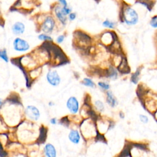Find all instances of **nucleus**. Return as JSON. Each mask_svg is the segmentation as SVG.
I'll list each match as a JSON object with an SVG mask.
<instances>
[{
  "mask_svg": "<svg viewBox=\"0 0 157 157\" xmlns=\"http://www.w3.org/2000/svg\"><path fill=\"white\" fill-rule=\"evenodd\" d=\"M107 102L111 107H115L117 104V100L115 98L111 91L107 93Z\"/></svg>",
  "mask_w": 157,
  "mask_h": 157,
  "instance_id": "nucleus-12",
  "label": "nucleus"
},
{
  "mask_svg": "<svg viewBox=\"0 0 157 157\" xmlns=\"http://www.w3.org/2000/svg\"><path fill=\"white\" fill-rule=\"evenodd\" d=\"M54 14L57 20H59L60 24L65 26L66 25L68 22V16L63 13L62 10V6L60 4H57L54 8Z\"/></svg>",
  "mask_w": 157,
  "mask_h": 157,
  "instance_id": "nucleus-7",
  "label": "nucleus"
},
{
  "mask_svg": "<svg viewBox=\"0 0 157 157\" xmlns=\"http://www.w3.org/2000/svg\"><path fill=\"white\" fill-rule=\"evenodd\" d=\"M0 59L3 60L5 63L9 62V57L8 55L7 50L6 49L0 50Z\"/></svg>",
  "mask_w": 157,
  "mask_h": 157,
  "instance_id": "nucleus-14",
  "label": "nucleus"
},
{
  "mask_svg": "<svg viewBox=\"0 0 157 157\" xmlns=\"http://www.w3.org/2000/svg\"><path fill=\"white\" fill-rule=\"evenodd\" d=\"M137 3L144 6L149 11L153 9L155 4V3L153 0H137Z\"/></svg>",
  "mask_w": 157,
  "mask_h": 157,
  "instance_id": "nucleus-11",
  "label": "nucleus"
},
{
  "mask_svg": "<svg viewBox=\"0 0 157 157\" xmlns=\"http://www.w3.org/2000/svg\"><path fill=\"white\" fill-rule=\"evenodd\" d=\"M44 155L47 157H56L57 150L53 144L47 143L45 145L44 147Z\"/></svg>",
  "mask_w": 157,
  "mask_h": 157,
  "instance_id": "nucleus-9",
  "label": "nucleus"
},
{
  "mask_svg": "<svg viewBox=\"0 0 157 157\" xmlns=\"http://www.w3.org/2000/svg\"><path fill=\"white\" fill-rule=\"evenodd\" d=\"M59 3V4L61 5V6H68V3L66 0H58Z\"/></svg>",
  "mask_w": 157,
  "mask_h": 157,
  "instance_id": "nucleus-26",
  "label": "nucleus"
},
{
  "mask_svg": "<svg viewBox=\"0 0 157 157\" xmlns=\"http://www.w3.org/2000/svg\"><path fill=\"white\" fill-rule=\"evenodd\" d=\"M68 139L69 141L74 144H78L80 141V135L77 130H71L69 133Z\"/></svg>",
  "mask_w": 157,
  "mask_h": 157,
  "instance_id": "nucleus-10",
  "label": "nucleus"
},
{
  "mask_svg": "<svg viewBox=\"0 0 157 157\" xmlns=\"http://www.w3.org/2000/svg\"><path fill=\"white\" fill-rule=\"evenodd\" d=\"M66 107L71 114H77L79 111L80 108V104L77 98L75 96L69 97L66 101Z\"/></svg>",
  "mask_w": 157,
  "mask_h": 157,
  "instance_id": "nucleus-6",
  "label": "nucleus"
},
{
  "mask_svg": "<svg viewBox=\"0 0 157 157\" xmlns=\"http://www.w3.org/2000/svg\"><path fill=\"white\" fill-rule=\"evenodd\" d=\"M128 68V65H127V62H126V60L124 59L123 61H122V63L121 65L119 66V68L120 69V71L122 73H126V72H128V69H126V68Z\"/></svg>",
  "mask_w": 157,
  "mask_h": 157,
  "instance_id": "nucleus-17",
  "label": "nucleus"
},
{
  "mask_svg": "<svg viewBox=\"0 0 157 157\" xmlns=\"http://www.w3.org/2000/svg\"><path fill=\"white\" fill-rule=\"evenodd\" d=\"M139 117H140V120L142 122H143L144 124H147V122L149 121V119L147 117V116H145L144 115H141L139 116Z\"/></svg>",
  "mask_w": 157,
  "mask_h": 157,
  "instance_id": "nucleus-25",
  "label": "nucleus"
},
{
  "mask_svg": "<svg viewBox=\"0 0 157 157\" xmlns=\"http://www.w3.org/2000/svg\"><path fill=\"white\" fill-rule=\"evenodd\" d=\"M150 25L154 28H157V15L154 16L151 19Z\"/></svg>",
  "mask_w": 157,
  "mask_h": 157,
  "instance_id": "nucleus-22",
  "label": "nucleus"
},
{
  "mask_svg": "<svg viewBox=\"0 0 157 157\" xmlns=\"http://www.w3.org/2000/svg\"><path fill=\"white\" fill-rule=\"evenodd\" d=\"M95 105L96 108L99 110V111H100V112L103 111L104 106L103 103L101 101H99V100L96 101L95 103Z\"/></svg>",
  "mask_w": 157,
  "mask_h": 157,
  "instance_id": "nucleus-18",
  "label": "nucleus"
},
{
  "mask_svg": "<svg viewBox=\"0 0 157 157\" xmlns=\"http://www.w3.org/2000/svg\"><path fill=\"white\" fill-rule=\"evenodd\" d=\"M62 10L63 11V13H65L67 16L72 13V9L68 6V5L66 6H62Z\"/></svg>",
  "mask_w": 157,
  "mask_h": 157,
  "instance_id": "nucleus-20",
  "label": "nucleus"
},
{
  "mask_svg": "<svg viewBox=\"0 0 157 157\" xmlns=\"http://www.w3.org/2000/svg\"><path fill=\"white\" fill-rule=\"evenodd\" d=\"M3 105V100L1 98H0V108L2 107Z\"/></svg>",
  "mask_w": 157,
  "mask_h": 157,
  "instance_id": "nucleus-28",
  "label": "nucleus"
},
{
  "mask_svg": "<svg viewBox=\"0 0 157 157\" xmlns=\"http://www.w3.org/2000/svg\"><path fill=\"white\" fill-rule=\"evenodd\" d=\"M121 19L128 25H135L139 21V15L136 11L130 6L124 8L121 11Z\"/></svg>",
  "mask_w": 157,
  "mask_h": 157,
  "instance_id": "nucleus-1",
  "label": "nucleus"
},
{
  "mask_svg": "<svg viewBox=\"0 0 157 157\" xmlns=\"http://www.w3.org/2000/svg\"><path fill=\"white\" fill-rule=\"evenodd\" d=\"M12 31L16 36H20L25 31V25L22 22H16L12 26Z\"/></svg>",
  "mask_w": 157,
  "mask_h": 157,
  "instance_id": "nucleus-8",
  "label": "nucleus"
},
{
  "mask_svg": "<svg viewBox=\"0 0 157 157\" xmlns=\"http://www.w3.org/2000/svg\"><path fill=\"white\" fill-rule=\"evenodd\" d=\"M77 17V15L75 13H71L68 16V18L69 20L70 21H74Z\"/></svg>",
  "mask_w": 157,
  "mask_h": 157,
  "instance_id": "nucleus-24",
  "label": "nucleus"
},
{
  "mask_svg": "<svg viewBox=\"0 0 157 157\" xmlns=\"http://www.w3.org/2000/svg\"><path fill=\"white\" fill-rule=\"evenodd\" d=\"M13 49L15 51L20 53H24L28 51L30 49V45L27 40L21 38L17 37L13 41Z\"/></svg>",
  "mask_w": 157,
  "mask_h": 157,
  "instance_id": "nucleus-3",
  "label": "nucleus"
},
{
  "mask_svg": "<svg viewBox=\"0 0 157 157\" xmlns=\"http://www.w3.org/2000/svg\"><path fill=\"white\" fill-rule=\"evenodd\" d=\"M65 36L63 35V34H61V35H59L56 39V42L58 44H61L63 43L64 40H65Z\"/></svg>",
  "mask_w": 157,
  "mask_h": 157,
  "instance_id": "nucleus-23",
  "label": "nucleus"
},
{
  "mask_svg": "<svg viewBox=\"0 0 157 157\" xmlns=\"http://www.w3.org/2000/svg\"><path fill=\"white\" fill-rule=\"evenodd\" d=\"M103 25L106 28L112 29V28H114L115 24L114 22H113L112 21H110L109 20H106L103 22Z\"/></svg>",
  "mask_w": 157,
  "mask_h": 157,
  "instance_id": "nucleus-16",
  "label": "nucleus"
},
{
  "mask_svg": "<svg viewBox=\"0 0 157 157\" xmlns=\"http://www.w3.org/2000/svg\"><path fill=\"white\" fill-rule=\"evenodd\" d=\"M98 86L100 87L101 89H103V90H109V85L105 83V82H99L98 83Z\"/></svg>",
  "mask_w": 157,
  "mask_h": 157,
  "instance_id": "nucleus-21",
  "label": "nucleus"
},
{
  "mask_svg": "<svg viewBox=\"0 0 157 157\" xmlns=\"http://www.w3.org/2000/svg\"><path fill=\"white\" fill-rule=\"evenodd\" d=\"M38 38L40 40H43V41H47V42L53 41V38H52L50 36H49L48 34L45 33L40 34Z\"/></svg>",
  "mask_w": 157,
  "mask_h": 157,
  "instance_id": "nucleus-13",
  "label": "nucleus"
},
{
  "mask_svg": "<svg viewBox=\"0 0 157 157\" xmlns=\"http://www.w3.org/2000/svg\"><path fill=\"white\" fill-rule=\"evenodd\" d=\"M58 122V120L56 118H52L50 120V123L52 124V125H56L57 124Z\"/></svg>",
  "mask_w": 157,
  "mask_h": 157,
  "instance_id": "nucleus-27",
  "label": "nucleus"
},
{
  "mask_svg": "<svg viewBox=\"0 0 157 157\" xmlns=\"http://www.w3.org/2000/svg\"><path fill=\"white\" fill-rule=\"evenodd\" d=\"M139 73H140V72H139V71H137L135 73H134V74H133L132 77H131V80H132V82H133V83L136 84V83L137 82L138 79H139Z\"/></svg>",
  "mask_w": 157,
  "mask_h": 157,
  "instance_id": "nucleus-19",
  "label": "nucleus"
},
{
  "mask_svg": "<svg viewBox=\"0 0 157 157\" xmlns=\"http://www.w3.org/2000/svg\"><path fill=\"white\" fill-rule=\"evenodd\" d=\"M25 114L26 117L31 121H36L40 117V112L39 109L34 105H28L25 109Z\"/></svg>",
  "mask_w": 157,
  "mask_h": 157,
  "instance_id": "nucleus-4",
  "label": "nucleus"
},
{
  "mask_svg": "<svg viewBox=\"0 0 157 157\" xmlns=\"http://www.w3.org/2000/svg\"><path fill=\"white\" fill-rule=\"evenodd\" d=\"M55 105V103H54V102H52V101H50V102H49V106H54Z\"/></svg>",
  "mask_w": 157,
  "mask_h": 157,
  "instance_id": "nucleus-29",
  "label": "nucleus"
},
{
  "mask_svg": "<svg viewBox=\"0 0 157 157\" xmlns=\"http://www.w3.org/2000/svg\"><path fill=\"white\" fill-rule=\"evenodd\" d=\"M82 83L85 86L90 87V88H95V86H96L94 81H93L90 79H89V78H84L82 80Z\"/></svg>",
  "mask_w": 157,
  "mask_h": 157,
  "instance_id": "nucleus-15",
  "label": "nucleus"
},
{
  "mask_svg": "<svg viewBox=\"0 0 157 157\" xmlns=\"http://www.w3.org/2000/svg\"><path fill=\"white\" fill-rule=\"evenodd\" d=\"M56 26V21L54 17L52 15H47L45 17L42 22L41 31L45 34H51L54 31Z\"/></svg>",
  "mask_w": 157,
  "mask_h": 157,
  "instance_id": "nucleus-2",
  "label": "nucleus"
},
{
  "mask_svg": "<svg viewBox=\"0 0 157 157\" xmlns=\"http://www.w3.org/2000/svg\"><path fill=\"white\" fill-rule=\"evenodd\" d=\"M47 82L52 87L59 86L61 81L60 75L56 70H49L46 74Z\"/></svg>",
  "mask_w": 157,
  "mask_h": 157,
  "instance_id": "nucleus-5",
  "label": "nucleus"
}]
</instances>
